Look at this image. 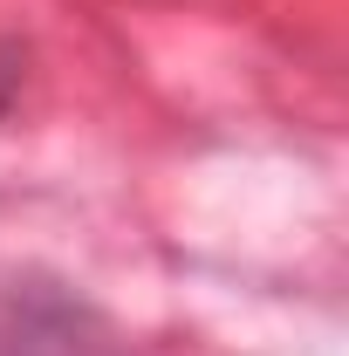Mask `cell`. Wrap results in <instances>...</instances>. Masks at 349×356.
Segmentation results:
<instances>
[{
  "label": "cell",
  "mask_w": 349,
  "mask_h": 356,
  "mask_svg": "<svg viewBox=\"0 0 349 356\" xmlns=\"http://www.w3.org/2000/svg\"><path fill=\"white\" fill-rule=\"evenodd\" d=\"M14 89H21V48H14V42H0V117H7Z\"/></svg>",
  "instance_id": "1"
}]
</instances>
